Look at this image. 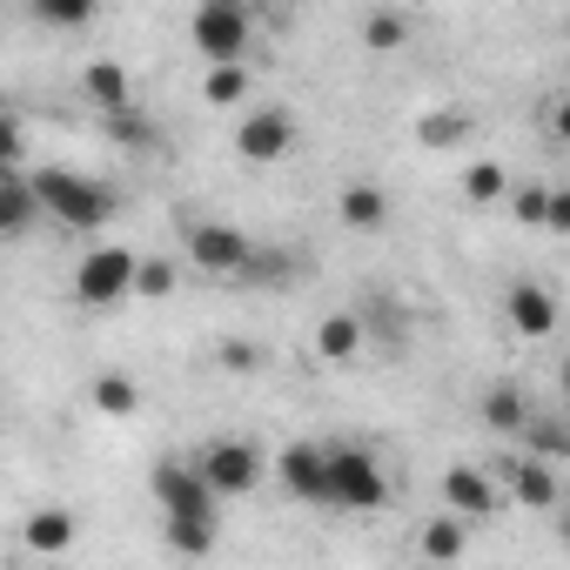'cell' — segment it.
Wrapping results in <instances>:
<instances>
[{
    "instance_id": "cell-1",
    "label": "cell",
    "mask_w": 570,
    "mask_h": 570,
    "mask_svg": "<svg viewBox=\"0 0 570 570\" xmlns=\"http://www.w3.org/2000/svg\"><path fill=\"white\" fill-rule=\"evenodd\" d=\"M28 181H35V195H41V215H55V222H68V228H101V222L115 215L108 181H88V175H75V168H35Z\"/></svg>"
},
{
    "instance_id": "cell-2",
    "label": "cell",
    "mask_w": 570,
    "mask_h": 570,
    "mask_svg": "<svg viewBox=\"0 0 570 570\" xmlns=\"http://www.w3.org/2000/svg\"><path fill=\"white\" fill-rule=\"evenodd\" d=\"M188 41L202 61H248V8L242 0H202L188 21Z\"/></svg>"
},
{
    "instance_id": "cell-3",
    "label": "cell",
    "mask_w": 570,
    "mask_h": 570,
    "mask_svg": "<svg viewBox=\"0 0 570 570\" xmlns=\"http://www.w3.org/2000/svg\"><path fill=\"white\" fill-rule=\"evenodd\" d=\"M75 296L88 309H121L135 296V255L128 248H88L75 268Z\"/></svg>"
},
{
    "instance_id": "cell-4",
    "label": "cell",
    "mask_w": 570,
    "mask_h": 570,
    "mask_svg": "<svg viewBox=\"0 0 570 570\" xmlns=\"http://www.w3.org/2000/svg\"><path fill=\"white\" fill-rule=\"evenodd\" d=\"M330 503H343V510H383L390 503L383 463L370 450H330Z\"/></svg>"
},
{
    "instance_id": "cell-5",
    "label": "cell",
    "mask_w": 570,
    "mask_h": 570,
    "mask_svg": "<svg viewBox=\"0 0 570 570\" xmlns=\"http://www.w3.org/2000/svg\"><path fill=\"white\" fill-rule=\"evenodd\" d=\"M195 470L208 476V490H215V497H242V490H255V483H262L268 456H262L255 443H242V436H222V443H208V450L195 456Z\"/></svg>"
},
{
    "instance_id": "cell-6",
    "label": "cell",
    "mask_w": 570,
    "mask_h": 570,
    "mask_svg": "<svg viewBox=\"0 0 570 570\" xmlns=\"http://www.w3.org/2000/svg\"><path fill=\"white\" fill-rule=\"evenodd\" d=\"M155 503H161L168 517L215 523V490H208V476H202L195 463H181V456H161V463H155Z\"/></svg>"
},
{
    "instance_id": "cell-7",
    "label": "cell",
    "mask_w": 570,
    "mask_h": 570,
    "mask_svg": "<svg viewBox=\"0 0 570 570\" xmlns=\"http://www.w3.org/2000/svg\"><path fill=\"white\" fill-rule=\"evenodd\" d=\"M296 148V115L289 108H248L235 128V155L242 161H282Z\"/></svg>"
},
{
    "instance_id": "cell-8",
    "label": "cell",
    "mask_w": 570,
    "mask_h": 570,
    "mask_svg": "<svg viewBox=\"0 0 570 570\" xmlns=\"http://www.w3.org/2000/svg\"><path fill=\"white\" fill-rule=\"evenodd\" d=\"M275 476L303 503H330V450H316V443H289L275 456Z\"/></svg>"
},
{
    "instance_id": "cell-9",
    "label": "cell",
    "mask_w": 570,
    "mask_h": 570,
    "mask_svg": "<svg viewBox=\"0 0 570 570\" xmlns=\"http://www.w3.org/2000/svg\"><path fill=\"white\" fill-rule=\"evenodd\" d=\"M188 255H195V268L235 275V268L248 262V235L228 228V222H195V228H188Z\"/></svg>"
},
{
    "instance_id": "cell-10",
    "label": "cell",
    "mask_w": 570,
    "mask_h": 570,
    "mask_svg": "<svg viewBox=\"0 0 570 570\" xmlns=\"http://www.w3.org/2000/svg\"><path fill=\"white\" fill-rule=\"evenodd\" d=\"M503 490L523 510H550L557 503V463H543V456H503Z\"/></svg>"
},
{
    "instance_id": "cell-11",
    "label": "cell",
    "mask_w": 570,
    "mask_h": 570,
    "mask_svg": "<svg viewBox=\"0 0 570 570\" xmlns=\"http://www.w3.org/2000/svg\"><path fill=\"white\" fill-rule=\"evenodd\" d=\"M443 503H450L463 523H470V517H490V510H497V483H490L483 470H470V463H463V470H450V476H443Z\"/></svg>"
},
{
    "instance_id": "cell-12",
    "label": "cell",
    "mask_w": 570,
    "mask_h": 570,
    "mask_svg": "<svg viewBox=\"0 0 570 570\" xmlns=\"http://www.w3.org/2000/svg\"><path fill=\"white\" fill-rule=\"evenodd\" d=\"M35 215H41L35 181L8 168V175H0V235H28V228H35Z\"/></svg>"
},
{
    "instance_id": "cell-13",
    "label": "cell",
    "mask_w": 570,
    "mask_h": 570,
    "mask_svg": "<svg viewBox=\"0 0 570 570\" xmlns=\"http://www.w3.org/2000/svg\"><path fill=\"white\" fill-rule=\"evenodd\" d=\"M510 323H517L523 336H550V330H557L550 289H537V282H517V289H510Z\"/></svg>"
},
{
    "instance_id": "cell-14",
    "label": "cell",
    "mask_w": 570,
    "mask_h": 570,
    "mask_svg": "<svg viewBox=\"0 0 570 570\" xmlns=\"http://www.w3.org/2000/svg\"><path fill=\"white\" fill-rule=\"evenodd\" d=\"M81 88H88V101L108 108V115L128 108V68H121V61H88V68H81Z\"/></svg>"
},
{
    "instance_id": "cell-15",
    "label": "cell",
    "mask_w": 570,
    "mask_h": 570,
    "mask_svg": "<svg viewBox=\"0 0 570 570\" xmlns=\"http://www.w3.org/2000/svg\"><path fill=\"white\" fill-rule=\"evenodd\" d=\"M336 215H343L350 228H383V215H390V195H383L376 181H350V188H343V202H336Z\"/></svg>"
},
{
    "instance_id": "cell-16",
    "label": "cell",
    "mask_w": 570,
    "mask_h": 570,
    "mask_svg": "<svg viewBox=\"0 0 570 570\" xmlns=\"http://www.w3.org/2000/svg\"><path fill=\"white\" fill-rule=\"evenodd\" d=\"M483 423H490V430H503V436H517V430L530 423V396H523L517 383H497V390L483 396Z\"/></svg>"
},
{
    "instance_id": "cell-17",
    "label": "cell",
    "mask_w": 570,
    "mask_h": 570,
    "mask_svg": "<svg viewBox=\"0 0 570 570\" xmlns=\"http://www.w3.org/2000/svg\"><path fill=\"white\" fill-rule=\"evenodd\" d=\"M356 350H363V323L356 316H330L316 330V356L323 363H356Z\"/></svg>"
},
{
    "instance_id": "cell-18",
    "label": "cell",
    "mask_w": 570,
    "mask_h": 570,
    "mask_svg": "<svg viewBox=\"0 0 570 570\" xmlns=\"http://www.w3.org/2000/svg\"><path fill=\"white\" fill-rule=\"evenodd\" d=\"M88 403H95L101 416H135V410H141V383H135V376H95V383H88Z\"/></svg>"
},
{
    "instance_id": "cell-19",
    "label": "cell",
    "mask_w": 570,
    "mask_h": 570,
    "mask_svg": "<svg viewBox=\"0 0 570 570\" xmlns=\"http://www.w3.org/2000/svg\"><path fill=\"white\" fill-rule=\"evenodd\" d=\"M202 95H208L215 108H235V101H248V61H208V81H202Z\"/></svg>"
},
{
    "instance_id": "cell-20",
    "label": "cell",
    "mask_w": 570,
    "mask_h": 570,
    "mask_svg": "<svg viewBox=\"0 0 570 570\" xmlns=\"http://www.w3.org/2000/svg\"><path fill=\"white\" fill-rule=\"evenodd\" d=\"M95 14H101V0H35V21H41V28H55V35L88 28Z\"/></svg>"
},
{
    "instance_id": "cell-21",
    "label": "cell",
    "mask_w": 570,
    "mask_h": 570,
    "mask_svg": "<svg viewBox=\"0 0 570 570\" xmlns=\"http://www.w3.org/2000/svg\"><path fill=\"white\" fill-rule=\"evenodd\" d=\"M503 195H510V175H503L497 161H470V168H463V202L483 208V202H503Z\"/></svg>"
},
{
    "instance_id": "cell-22",
    "label": "cell",
    "mask_w": 570,
    "mask_h": 570,
    "mask_svg": "<svg viewBox=\"0 0 570 570\" xmlns=\"http://www.w3.org/2000/svg\"><path fill=\"white\" fill-rule=\"evenodd\" d=\"M28 543L48 550V557L68 550V543H75V517H68V510H41V517H28Z\"/></svg>"
},
{
    "instance_id": "cell-23",
    "label": "cell",
    "mask_w": 570,
    "mask_h": 570,
    "mask_svg": "<svg viewBox=\"0 0 570 570\" xmlns=\"http://www.w3.org/2000/svg\"><path fill=\"white\" fill-rule=\"evenodd\" d=\"M363 41H370L376 55H390V48H403V41H410V21H403L396 8H376V14L363 21Z\"/></svg>"
},
{
    "instance_id": "cell-24",
    "label": "cell",
    "mask_w": 570,
    "mask_h": 570,
    "mask_svg": "<svg viewBox=\"0 0 570 570\" xmlns=\"http://www.w3.org/2000/svg\"><path fill=\"white\" fill-rule=\"evenodd\" d=\"M423 557H436V563L463 557V517H436V523L423 530Z\"/></svg>"
},
{
    "instance_id": "cell-25",
    "label": "cell",
    "mask_w": 570,
    "mask_h": 570,
    "mask_svg": "<svg viewBox=\"0 0 570 570\" xmlns=\"http://www.w3.org/2000/svg\"><path fill=\"white\" fill-rule=\"evenodd\" d=\"M168 289H175V268L168 262H135V296L141 303H161Z\"/></svg>"
},
{
    "instance_id": "cell-26",
    "label": "cell",
    "mask_w": 570,
    "mask_h": 570,
    "mask_svg": "<svg viewBox=\"0 0 570 570\" xmlns=\"http://www.w3.org/2000/svg\"><path fill=\"white\" fill-rule=\"evenodd\" d=\"M416 135H423L430 148H450V141H463V135H470V115H456V108H450V115H430Z\"/></svg>"
},
{
    "instance_id": "cell-27",
    "label": "cell",
    "mask_w": 570,
    "mask_h": 570,
    "mask_svg": "<svg viewBox=\"0 0 570 570\" xmlns=\"http://www.w3.org/2000/svg\"><path fill=\"white\" fill-rule=\"evenodd\" d=\"M168 543H175V550H195V557H202V550L215 543V523H195V517H168Z\"/></svg>"
},
{
    "instance_id": "cell-28",
    "label": "cell",
    "mask_w": 570,
    "mask_h": 570,
    "mask_svg": "<svg viewBox=\"0 0 570 570\" xmlns=\"http://www.w3.org/2000/svg\"><path fill=\"white\" fill-rule=\"evenodd\" d=\"M517 436H530V450H537L543 463H557V456H563V430H557V423H537V416H530Z\"/></svg>"
},
{
    "instance_id": "cell-29",
    "label": "cell",
    "mask_w": 570,
    "mask_h": 570,
    "mask_svg": "<svg viewBox=\"0 0 570 570\" xmlns=\"http://www.w3.org/2000/svg\"><path fill=\"white\" fill-rule=\"evenodd\" d=\"M21 155H28V141H21V121L0 108V168H21Z\"/></svg>"
},
{
    "instance_id": "cell-30",
    "label": "cell",
    "mask_w": 570,
    "mask_h": 570,
    "mask_svg": "<svg viewBox=\"0 0 570 570\" xmlns=\"http://www.w3.org/2000/svg\"><path fill=\"white\" fill-rule=\"evenodd\" d=\"M543 202H550L543 181H523V188H517V215H523V222H543Z\"/></svg>"
}]
</instances>
